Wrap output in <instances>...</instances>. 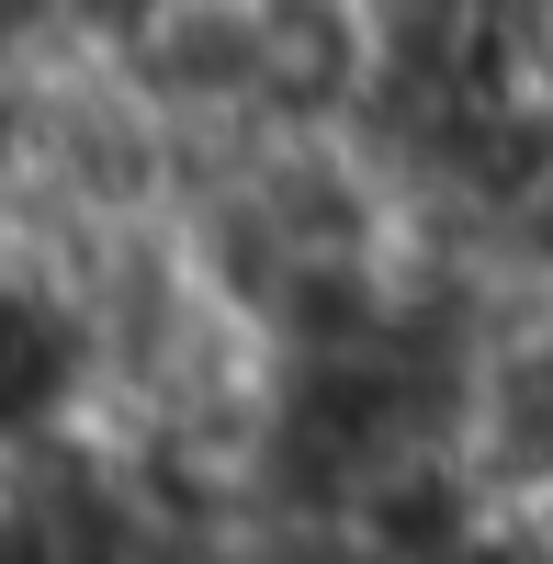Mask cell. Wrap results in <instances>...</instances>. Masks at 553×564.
<instances>
[{"instance_id":"1","label":"cell","mask_w":553,"mask_h":564,"mask_svg":"<svg viewBox=\"0 0 553 564\" xmlns=\"http://www.w3.org/2000/svg\"><path fill=\"white\" fill-rule=\"evenodd\" d=\"M441 463L497 520H553V271L542 260H509L486 282L464 327V372H452Z\"/></svg>"}]
</instances>
